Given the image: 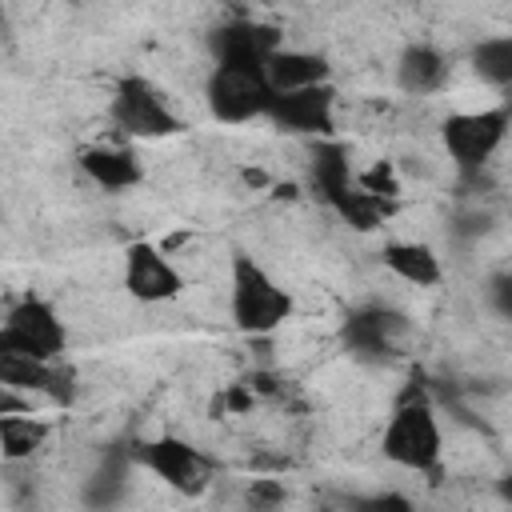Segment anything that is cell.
Masks as SVG:
<instances>
[{
	"label": "cell",
	"mask_w": 512,
	"mask_h": 512,
	"mask_svg": "<svg viewBox=\"0 0 512 512\" xmlns=\"http://www.w3.org/2000/svg\"><path fill=\"white\" fill-rule=\"evenodd\" d=\"M228 308H232V324L244 336H272L284 320H292L296 300L288 288H280L268 268L248 256V252H232V292H228Z\"/></svg>",
	"instance_id": "obj_1"
},
{
	"label": "cell",
	"mask_w": 512,
	"mask_h": 512,
	"mask_svg": "<svg viewBox=\"0 0 512 512\" xmlns=\"http://www.w3.org/2000/svg\"><path fill=\"white\" fill-rule=\"evenodd\" d=\"M380 448H384V456L392 464H400L408 472H432L440 464V448H444L440 420H436V408H432L428 392L416 388V380L396 400Z\"/></svg>",
	"instance_id": "obj_2"
},
{
	"label": "cell",
	"mask_w": 512,
	"mask_h": 512,
	"mask_svg": "<svg viewBox=\"0 0 512 512\" xmlns=\"http://www.w3.org/2000/svg\"><path fill=\"white\" fill-rule=\"evenodd\" d=\"M204 100H208L212 120H220V124H248L256 116H264L268 100H272L264 64L212 60V72H208V84H204Z\"/></svg>",
	"instance_id": "obj_3"
},
{
	"label": "cell",
	"mask_w": 512,
	"mask_h": 512,
	"mask_svg": "<svg viewBox=\"0 0 512 512\" xmlns=\"http://www.w3.org/2000/svg\"><path fill=\"white\" fill-rule=\"evenodd\" d=\"M108 120L116 124L120 136L128 140H168L184 132V120L176 116V108L164 100V92L144 80V76H124L112 88L108 100Z\"/></svg>",
	"instance_id": "obj_4"
},
{
	"label": "cell",
	"mask_w": 512,
	"mask_h": 512,
	"mask_svg": "<svg viewBox=\"0 0 512 512\" xmlns=\"http://www.w3.org/2000/svg\"><path fill=\"white\" fill-rule=\"evenodd\" d=\"M68 344V328L44 296H20L4 324H0V352L4 356H32V360H60Z\"/></svg>",
	"instance_id": "obj_5"
},
{
	"label": "cell",
	"mask_w": 512,
	"mask_h": 512,
	"mask_svg": "<svg viewBox=\"0 0 512 512\" xmlns=\"http://www.w3.org/2000/svg\"><path fill=\"white\" fill-rule=\"evenodd\" d=\"M508 124H512L508 104L480 108V112H452L440 124V140H444V152L456 164V172L488 168V160L496 156V148L508 136Z\"/></svg>",
	"instance_id": "obj_6"
},
{
	"label": "cell",
	"mask_w": 512,
	"mask_h": 512,
	"mask_svg": "<svg viewBox=\"0 0 512 512\" xmlns=\"http://www.w3.org/2000/svg\"><path fill=\"white\" fill-rule=\"evenodd\" d=\"M408 340V320L384 304H364L352 308L340 324V344L348 356L364 360V364H384L392 356H400Z\"/></svg>",
	"instance_id": "obj_7"
},
{
	"label": "cell",
	"mask_w": 512,
	"mask_h": 512,
	"mask_svg": "<svg viewBox=\"0 0 512 512\" xmlns=\"http://www.w3.org/2000/svg\"><path fill=\"white\" fill-rule=\"evenodd\" d=\"M132 460L144 464L152 476H160L168 488L184 492V496H200L212 484V460L192 448L180 436H156V440H140L132 448Z\"/></svg>",
	"instance_id": "obj_8"
},
{
	"label": "cell",
	"mask_w": 512,
	"mask_h": 512,
	"mask_svg": "<svg viewBox=\"0 0 512 512\" xmlns=\"http://www.w3.org/2000/svg\"><path fill=\"white\" fill-rule=\"evenodd\" d=\"M280 132L292 136H332L336 132V88L332 80L324 84H308V88H292V92H272L268 112H264Z\"/></svg>",
	"instance_id": "obj_9"
},
{
	"label": "cell",
	"mask_w": 512,
	"mask_h": 512,
	"mask_svg": "<svg viewBox=\"0 0 512 512\" xmlns=\"http://www.w3.org/2000/svg\"><path fill=\"white\" fill-rule=\"evenodd\" d=\"M124 288L140 304H168L184 292V276L168 260L164 248H156L148 240H136L124 252Z\"/></svg>",
	"instance_id": "obj_10"
},
{
	"label": "cell",
	"mask_w": 512,
	"mask_h": 512,
	"mask_svg": "<svg viewBox=\"0 0 512 512\" xmlns=\"http://www.w3.org/2000/svg\"><path fill=\"white\" fill-rule=\"evenodd\" d=\"M284 44V32L264 20H228L208 32V52L212 60H248L264 64L276 48Z\"/></svg>",
	"instance_id": "obj_11"
},
{
	"label": "cell",
	"mask_w": 512,
	"mask_h": 512,
	"mask_svg": "<svg viewBox=\"0 0 512 512\" xmlns=\"http://www.w3.org/2000/svg\"><path fill=\"white\" fill-rule=\"evenodd\" d=\"M80 168L88 180H96L100 188L108 192H128L144 180V168H140V156L132 148H116V144H92V148H80Z\"/></svg>",
	"instance_id": "obj_12"
},
{
	"label": "cell",
	"mask_w": 512,
	"mask_h": 512,
	"mask_svg": "<svg viewBox=\"0 0 512 512\" xmlns=\"http://www.w3.org/2000/svg\"><path fill=\"white\" fill-rule=\"evenodd\" d=\"M264 76L272 92H292V88H308V84H324L332 80V68L320 52H304V48H276L264 60Z\"/></svg>",
	"instance_id": "obj_13"
},
{
	"label": "cell",
	"mask_w": 512,
	"mask_h": 512,
	"mask_svg": "<svg viewBox=\"0 0 512 512\" xmlns=\"http://www.w3.org/2000/svg\"><path fill=\"white\" fill-rule=\"evenodd\" d=\"M448 72H452L448 56H444L440 48H432V44H408V48L400 52V60H396V84H400V92H408V96L440 92L444 80H448Z\"/></svg>",
	"instance_id": "obj_14"
},
{
	"label": "cell",
	"mask_w": 512,
	"mask_h": 512,
	"mask_svg": "<svg viewBox=\"0 0 512 512\" xmlns=\"http://www.w3.org/2000/svg\"><path fill=\"white\" fill-rule=\"evenodd\" d=\"M352 180H356V172H352L348 148L340 140H332V136H320L312 144V160H308V184H312V192L320 200H328L340 188H348Z\"/></svg>",
	"instance_id": "obj_15"
},
{
	"label": "cell",
	"mask_w": 512,
	"mask_h": 512,
	"mask_svg": "<svg viewBox=\"0 0 512 512\" xmlns=\"http://www.w3.org/2000/svg\"><path fill=\"white\" fill-rule=\"evenodd\" d=\"M384 264L392 276H400L404 284H416V288H436L440 284V256L436 248L420 244V240H392L384 244Z\"/></svg>",
	"instance_id": "obj_16"
},
{
	"label": "cell",
	"mask_w": 512,
	"mask_h": 512,
	"mask_svg": "<svg viewBox=\"0 0 512 512\" xmlns=\"http://www.w3.org/2000/svg\"><path fill=\"white\" fill-rule=\"evenodd\" d=\"M348 228H356V232H376L388 216H392V208H396V200H384V196H376V192H364L356 180L348 184V188H340L336 196H328L324 200Z\"/></svg>",
	"instance_id": "obj_17"
},
{
	"label": "cell",
	"mask_w": 512,
	"mask_h": 512,
	"mask_svg": "<svg viewBox=\"0 0 512 512\" xmlns=\"http://www.w3.org/2000/svg\"><path fill=\"white\" fill-rule=\"evenodd\" d=\"M52 436V424L44 416L28 412H0V456L4 460H28L44 448V440Z\"/></svg>",
	"instance_id": "obj_18"
},
{
	"label": "cell",
	"mask_w": 512,
	"mask_h": 512,
	"mask_svg": "<svg viewBox=\"0 0 512 512\" xmlns=\"http://www.w3.org/2000/svg\"><path fill=\"white\" fill-rule=\"evenodd\" d=\"M472 72L492 84V88H508L512 84V36H488L472 48Z\"/></svg>",
	"instance_id": "obj_19"
},
{
	"label": "cell",
	"mask_w": 512,
	"mask_h": 512,
	"mask_svg": "<svg viewBox=\"0 0 512 512\" xmlns=\"http://www.w3.org/2000/svg\"><path fill=\"white\" fill-rule=\"evenodd\" d=\"M356 184H360L364 192L384 196V200H396V196H400V180H396V168H392L388 160H380V164H372L368 172H360Z\"/></svg>",
	"instance_id": "obj_20"
},
{
	"label": "cell",
	"mask_w": 512,
	"mask_h": 512,
	"mask_svg": "<svg viewBox=\"0 0 512 512\" xmlns=\"http://www.w3.org/2000/svg\"><path fill=\"white\" fill-rule=\"evenodd\" d=\"M244 500H248L252 508H272V504L284 500V488H280L276 480H252L248 492H244Z\"/></svg>",
	"instance_id": "obj_21"
},
{
	"label": "cell",
	"mask_w": 512,
	"mask_h": 512,
	"mask_svg": "<svg viewBox=\"0 0 512 512\" xmlns=\"http://www.w3.org/2000/svg\"><path fill=\"white\" fill-rule=\"evenodd\" d=\"M488 300H492V308L500 316H512V276L508 272H496L488 280Z\"/></svg>",
	"instance_id": "obj_22"
},
{
	"label": "cell",
	"mask_w": 512,
	"mask_h": 512,
	"mask_svg": "<svg viewBox=\"0 0 512 512\" xmlns=\"http://www.w3.org/2000/svg\"><path fill=\"white\" fill-rule=\"evenodd\" d=\"M64 4H80V0H64Z\"/></svg>",
	"instance_id": "obj_23"
},
{
	"label": "cell",
	"mask_w": 512,
	"mask_h": 512,
	"mask_svg": "<svg viewBox=\"0 0 512 512\" xmlns=\"http://www.w3.org/2000/svg\"><path fill=\"white\" fill-rule=\"evenodd\" d=\"M0 216H4V208H0Z\"/></svg>",
	"instance_id": "obj_24"
}]
</instances>
